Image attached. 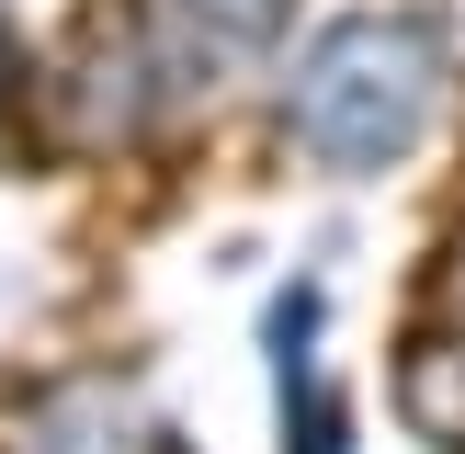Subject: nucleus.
Returning <instances> with one entry per match:
<instances>
[{
	"label": "nucleus",
	"mask_w": 465,
	"mask_h": 454,
	"mask_svg": "<svg viewBox=\"0 0 465 454\" xmlns=\"http://www.w3.org/2000/svg\"><path fill=\"white\" fill-rule=\"evenodd\" d=\"M431 80H443V68H431L420 35L363 23V35H330V45H318L307 91H295V125H307L330 159H398L409 125H420V103H431Z\"/></svg>",
	"instance_id": "1"
}]
</instances>
